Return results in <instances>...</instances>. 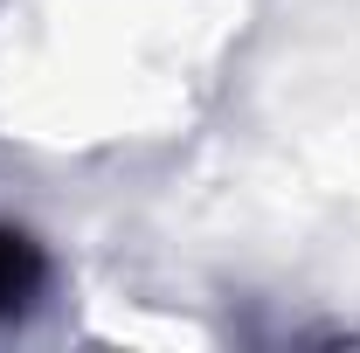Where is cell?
<instances>
[{
  "mask_svg": "<svg viewBox=\"0 0 360 353\" xmlns=\"http://www.w3.org/2000/svg\"><path fill=\"white\" fill-rule=\"evenodd\" d=\"M35 291H42V250H35L21 229H7V222H0V319H7V312H21Z\"/></svg>",
  "mask_w": 360,
  "mask_h": 353,
  "instance_id": "1",
  "label": "cell"
}]
</instances>
